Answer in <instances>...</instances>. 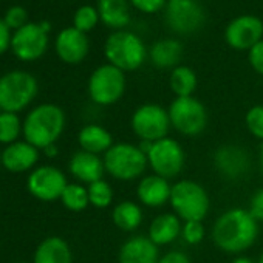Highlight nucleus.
I'll return each mask as SVG.
<instances>
[{"mask_svg": "<svg viewBox=\"0 0 263 263\" xmlns=\"http://www.w3.org/2000/svg\"><path fill=\"white\" fill-rule=\"evenodd\" d=\"M258 231L260 224L248 209L231 208L214 221L212 241L226 254L241 255L255 243Z\"/></svg>", "mask_w": 263, "mask_h": 263, "instance_id": "obj_1", "label": "nucleus"}, {"mask_svg": "<svg viewBox=\"0 0 263 263\" xmlns=\"http://www.w3.org/2000/svg\"><path fill=\"white\" fill-rule=\"evenodd\" d=\"M65 128V113L56 104H41L24 119V138L39 151L56 144Z\"/></svg>", "mask_w": 263, "mask_h": 263, "instance_id": "obj_2", "label": "nucleus"}, {"mask_svg": "<svg viewBox=\"0 0 263 263\" xmlns=\"http://www.w3.org/2000/svg\"><path fill=\"white\" fill-rule=\"evenodd\" d=\"M104 54L110 65L121 71H135L147 59V48L143 39L132 31H115L111 33L104 45Z\"/></svg>", "mask_w": 263, "mask_h": 263, "instance_id": "obj_3", "label": "nucleus"}, {"mask_svg": "<svg viewBox=\"0 0 263 263\" xmlns=\"http://www.w3.org/2000/svg\"><path fill=\"white\" fill-rule=\"evenodd\" d=\"M105 172L118 181H134L144 177L147 155L138 144L115 143L102 157Z\"/></svg>", "mask_w": 263, "mask_h": 263, "instance_id": "obj_4", "label": "nucleus"}, {"mask_svg": "<svg viewBox=\"0 0 263 263\" xmlns=\"http://www.w3.org/2000/svg\"><path fill=\"white\" fill-rule=\"evenodd\" d=\"M169 204L183 221H203L211 209V197L200 183L178 180L172 184Z\"/></svg>", "mask_w": 263, "mask_h": 263, "instance_id": "obj_5", "label": "nucleus"}, {"mask_svg": "<svg viewBox=\"0 0 263 263\" xmlns=\"http://www.w3.org/2000/svg\"><path fill=\"white\" fill-rule=\"evenodd\" d=\"M37 81L31 73L14 70L0 76V110L17 113L37 95Z\"/></svg>", "mask_w": 263, "mask_h": 263, "instance_id": "obj_6", "label": "nucleus"}, {"mask_svg": "<svg viewBox=\"0 0 263 263\" xmlns=\"http://www.w3.org/2000/svg\"><path fill=\"white\" fill-rule=\"evenodd\" d=\"M167 111L172 128L183 137H198L208 125V110L204 104L194 96L175 98Z\"/></svg>", "mask_w": 263, "mask_h": 263, "instance_id": "obj_7", "label": "nucleus"}, {"mask_svg": "<svg viewBox=\"0 0 263 263\" xmlns=\"http://www.w3.org/2000/svg\"><path fill=\"white\" fill-rule=\"evenodd\" d=\"M125 87V73L110 64H104L90 74L87 91L95 104L108 107L116 104L124 96Z\"/></svg>", "mask_w": 263, "mask_h": 263, "instance_id": "obj_8", "label": "nucleus"}, {"mask_svg": "<svg viewBox=\"0 0 263 263\" xmlns=\"http://www.w3.org/2000/svg\"><path fill=\"white\" fill-rule=\"evenodd\" d=\"M130 127L140 141L155 143L167 137L172 125L167 108L160 104L147 102L134 111L130 118Z\"/></svg>", "mask_w": 263, "mask_h": 263, "instance_id": "obj_9", "label": "nucleus"}, {"mask_svg": "<svg viewBox=\"0 0 263 263\" xmlns=\"http://www.w3.org/2000/svg\"><path fill=\"white\" fill-rule=\"evenodd\" d=\"M146 155L152 174L160 175L169 181L177 178L186 164V152L183 146L169 137L152 143Z\"/></svg>", "mask_w": 263, "mask_h": 263, "instance_id": "obj_10", "label": "nucleus"}, {"mask_svg": "<svg viewBox=\"0 0 263 263\" xmlns=\"http://www.w3.org/2000/svg\"><path fill=\"white\" fill-rule=\"evenodd\" d=\"M164 16L167 27L180 36L197 33L206 21L204 8L198 0H167Z\"/></svg>", "mask_w": 263, "mask_h": 263, "instance_id": "obj_11", "label": "nucleus"}, {"mask_svg": "<svg viewBox=\"0 0 263 263\" xmlns=\"http://www.w3.org/2000/svg\"><path fill=\"white\" fill-rule=\"evenodd\" d=\"M68 181L64 172L54 166L36 167L27 178L28 192L41 201H56L61 200Z\"/></svg>", "mask_w": 263, "mask_h": 263, "instance_id": "obj_12", "label": "nucleus"}, {"mask_svg": "<svg viewBox=\"0 0 263 263\" xmlns=\"http://www.w3.org/2000/svg\"><path fill=\"white\" fill-rule=\"evenodd\" d=\"M48 48V33L39 24L28 22L25 27L13 33L11 50L19 61L31 62L41 59Z\"/></svg>", "mask_w": 263, "mask_h": 263, "instance_id": "obj_13", "label": "nucleus"}, {"mask_svg": "<svg viewBox=\"0 0 263 263\" xmlns=\"http://www.w3.org/2000/svg\"><path fill=\"white\" fill-rule=\"evenodd\" d=\"M226 44L238 51H249L263 39V22L257 16L243 14L232 19L224 30Z\"/></svg>", "mask_w": 263, "mask_h": 263, "instance_id": "obj_14", "label": "nucleus"}, {"mask_svg": "<svg viewBox=\"0 0 263 263\" xmlns=\"http://www.w3.org/2000/svg\"><path fill=\"white\" fill-rule=\"evenodd\" d=\"M214 167L226 180H240L251 169V157L243 146L223 144L217 147L212 157Z\"/></svg>", "mask_w": 263, "mask_h": 263, "instance_id": "obj_15", "label": "nucleus"}, {"mask_svg": "<svg viewBox=\"0 0 263 263\" xmlns=\"http://www.w3.org/2000/svg\"><path fill=\"white\" fill-rule=\"evenodd\" d=\"M54 48L62 62L76 65L87 58L90 50V42L85 33L76 30L74 27H68L58 34Z\"/></svg>", "mask_w": 263, "mask_h": 263, "instance_id": "obj_16", "label": "nucleus"}, {"mask_svg": "<svg viewBox=\"0 0 263 263\" xmlns=\"http://www.w3.org/2000/svg\"><path fill=\"white\" fill-rule=\"evenodd\" d=\"M171 181L155 174L141 177L137 184V198L140 204L154 209L167 204L171 201Z\"/></svg>", "mask_w": 263, "mask_h": 263, "instance_id": "obj_17", "label": "nucleus"}, {"mask_svg": "<svg viewBox=\"0 0 263 263\" xmlns=\"http://www.w3.org/2000/svg\"><path fill=\"white\" fill-rule=\"evenodd\" d=\"M160 248L147 235H132L118 252V263H158Z\"/></svg>", "mask_w": 263, "mask_h": 263, "instance_id": "obj_18", "label": "nucleus"}, {"mask_svg": "<svg viewBox=\"0 0 263 263\" xmlns=\"http://www.w3.org/2000/svg\"><path fill=\"white\" fill-rule=\"evenodd\" d=\"M37 161L39 149L27 141H16L2 151V166L13 174L31 171Z\"/></svg>", "mask_w": 263, "mask_h": 263, "instance_id": "obj_19", "label": "nucleus"}, {"mask_svg": "<svg viewBox=\"0 0 263 263\" xmlns=\"http://www.w3.org/2000/svg\"><path fill=\"white\" fill-rule=\"evenodd\" d=\"M68 171L78 181L85 183L87 186L98 180H102L105 174L104 160L99 155L85 151H78L71 155L68 161Z\"/></svg>", "mask_w": 263, "mask_h": 263, "instance_id": "obj_20", "label": "nucleus"}, {"mask_svg": "<svg viewBox=\"0 0 263 263\" xmlns=\"http://www.w3.org/2000/svg\"><path fill=\"white\" fill-rule=\"evenodd\" d=\"M183 220L174 212H163L157 215L149 226L147 237L160 248L169 246L181 237Z\"/></svg>", "mask_w": 263, "mask_h": 263, "instance_id": "obj_21", "label": "nucleus"}, {"mask_svg": "<svg viewBox=\"0 0 263 263\" xmlns=\"http://www.w3.org/2000/svg\"><path fill=\"white\" fill-rule=\"evenodd\" d=\"M33 263H73L70 245L62 237H47L36 248Z\"/></svg>", "mask_w": 263, "mask_h": 263, "instance_id": "obj_22", "label": "nucleus"}, {"mask_svg": "<svg viewBox=\"0 0 263 263\" xmlns=\"http://www.w3.org/2000/svg\"><path fill=\"white\" fill-rule=\"evenodd\" d=\"M78 143L81 146V151L95 154V155H104L115 143L110 132L99 125V124H87L79 130Z\"/></svg>", "mask_w": 263, "mask_h": 263, "instance_id": "obj_23", "label": "nucleus"}, {"mask_svg": "<svg viewBox=\"0 0 263 263\" xmlns=\"http://www.w3.org/2000/svg\"><path fill=\"white\" fill-rule=\"evenodd\" d=\"M128 0H98V13L101 22L111 30H122L130 22Z\"/></svg>", "mask_w": 263, "mask_h": 263, "instance_id": "obj_24", "label": "nucleus"}, {"mask_svg": "<svg viewBox=\"0 0 263 263\" xmlns=\"http://www.w3.org/2000/svg\"><path fill=\"white\" fill-rule=\"evenodd\" d=\"M149 58L157 68L174 70L175 67H178L183 58V45L177 39H160L151 47Z\"/></svg>", "mask_w": 263, "mask_h": 263, "instance_id": "obj_25", "label": "nucleus"}, {"mask_svg": "<svg viewBox=\"0 0 263 263\" xmlns=\"http://www.w3.org/2000/svg\"><path fill=\"white\" fill-rule=\"evenodd\" d=\"M113 224L124 232H135L144 220V212L140 203L124 200L113 208L111 212Z\"/></svg>", "mask_w": 263, "mask_h": 263, "instance_id": "obj_26", "label": "nucleus"}, {"mask_svg": "<svg viewBox=\"0 0 263 263\" xmlns=\"http://www.w3.org/2000/svg\"><path fill=\"white\" fill-rule=\"evenodd\" d=\"M169 85L175 98L194 96V91L198 85V78L195 71L187 65H178L171 71Z\"/></svg>", "mask_w": 263, "mask_h": 263, "instance_id": "obj_27", "label": "nucleus"}, {"mask_svg": "<svg viewBox=\"0 0 263 263\" xmlns=\"http://www.w3.org/2000/svg\"><path fill=\"white\" fill-rule=\"evenodd\" d=\"M21 134H24V121H21L19 115L10 111L0 113V143L10 146L19 141Z\"/></svg>", "mask_w": 263, "mask_h": 263, "instance_id": "obj_28", "label": "nucleus"}, {"mask_svg": "<svg viewBox=\"0 0 263 263\" xmlns=\"http://www.w3.org/2000/svg\"><path fill=\"white\" fill-rule=\"evenodd\" d=\"M61 201H62V204L68 211L81 212V211H84L90 204L88 191L81 183H68L67 187H65V191L62 192Z\"/></svg>", "mask_w": 263, "mask_h": 263, "instance_id": "obj_29", "label": "nucleus"}, {"mask_svg": "<svg viewBox=\"0 0 263 263\" xmlns=\"http://www.w3.org/2000/svg\"><path fill=\"white\" fill-rule=\"evenodd\" d=\"M87 191H88L90 204L98 208V209H105L113 203V197H115L113 187L104 178L88 184Z\"/></svg>", "mask_w": 263, "mask_h": 263, "instance_id": "obj_30", "label": "nucleus"}, {"mask_svg": "<svg viewBox=\"0 0 263 263\" xmlns=\"http://www.w3.org/2000/svg\"><path fill=\"white\" fill-rule=\"evenodd\" d=\"M99 13L95 7L91 5H84L81 8H78V11L74 13V17H73V27L82 33H88L91 31L98 22H99Z\"/></svg>", "mask_w": 263, "mask_h": 263, "instance_id": "obj_31", "label": "nucleus"}, {"mask_svg": "<svg viewBox=\"0 0 263 263\" xmlns=\"http://www.w3.org/2000/svg\"><path fill=\"white\" fill-rule=\"evenodd\" d=\"M245 125L255 140L263 143V105H254L246 111Z\"/></svg>", "mask_w": 263, "mask_h": 263, "instance_id": "obj_32", "label": "nucleus"}, {"mask_svg": "<svg viewBox=\"0 0 263 263\" xmlns=\"http://www.w3.org/2000/svg\"><path fill=\"white\" fill-rule=\"evenodd\" d=\"M206 229L203 221H183L181 228V238L187 245H198L204 240Z\"/></svg>", "mask_w": 263, "mask_h": 263, "instance_id": "obj_33", "label": "nucleus"}, {"mask_svg": "<svg viewBox=\"0 0 263 263\" xmlns=\"http://www.w3.org/2000/svg\"><path fill=\"white\" fill-rule=\"evenodd\" d=\"M4 21H5V24L8 25L10 30L17 31L19 28H22V27H25V25L28 24V22H27V21H28V14H27V11H25L24 7L14 5V7H11V8L5 13Z\"/></svg>", "mask_w": 263, "mask_h": 263, "instance_id": "obj_34", "label": "nucleus"}, {"mask_svg": "<svg viewBox=\"0 0 263 263\" xmlns=\"http://www.w3.org/2000/svg\"><path fill=\"white\" fill-rule=\"evenodd\" d=\"M130 5L144 14H155L166 8L167 0H128Z\"/></svg>", "mask_w": 263, "mask_h": 263, "instance_id": "obj_35", "label": "nucleus"}, {"mask_svg": "<svg viewBox=\"0 0 263 263\" xmlns=\"http://www.w3.org/2000/svg\"><path fill=\"white\" fill-rule=\"evenodd\" d=\"M248 61L249 65L252 67V70L263 76V39L260 42H257L249 51H248Z\"/></svg>", "mask_w": 263, "mask_h": 263, "instance_id": "obj_36", "label": "nucleus"}, {"mask_svg": "<svg viewBox=\"0 0 263 263\" xmlns=\"http://www.w3.org/2000/svg\"><path fill=\"white\" fill-rule=\"evenodd\" d=\"M248 211L251 212V215L258 221V223H263V187L257 189L251 200H249V208Z\"/></svg>", "mask_w": 263, "mask_h": 263, "instance_id": "obj_37", "label": "nucleus"}, {"mask_svg": "<svg viewBox=\"0 0 263 263\" xmlns=\"http://www.w3.org/2000/svg\"><path fill=\"white\" fill-rule=\"evenodd\" d=\"M11 30L8 28V25L5 24L4 19H0V56H2L8 48H11Z\"/></svg>", "mask_w": 263, "mask_h": 263, "instance_id": "obj_38", "label": "nucleus"}, {"mask_svg": "<svg viewBox=\"0 0 263 263\" xmlns=\"http://www.w3.org/2000/svg\"><path fill=\"white\" fill-rule=\"evenodd\" d=\"M158 263H191V258L183 251H169L160 257Z\"/></svg>", "mask_w": 263, "mask_h": 263, "instance_id": "obj_39", "label": "nucleus"}, {"mask_svg": "<svg viewBox=\"0 0 263 263\" xmlns=\"http://www.w3.org/2000/svg\"><path fill=\"white\" fill-rule=\"evenodd\" d=\"M58 154H59V151H58V146L56 144H51V146H48V147L44 149V155L47 158H54V157H58Z\"/></svg>", "mask_w": 263, "mask_h": 263, "instance_id": "obj_40", "label": "nucleus"}, {"mask_svg": "<svg viewBox=\"0 0 263 263\" xmlns=\"http://www.w3.org/2000/svg\"><path fill=\"white\" fill-rule=\"evenodd\" d=\"M232 263H258V261H255V260H252L251 257H246V255H237L232 260Z\"/></svg>", "mask_w": 263, "mask_h": 263, "instance_id": "obj_41", "label": "nucleus"}, {"mask_svg": "<svg viewBox=\"0 0 263 263\" xmlns=\"http://www.w3.org/2000/svg\"><path fill=\"white\" fill-rule=\"evenodd\" d=\"M39 25L42 27V30H44L45 33H50V30H51V24H50L48 21H42V22H39Z\"/></svg>", "mask_w": 263, "mask_h": 263, "instance_id": "obj_42", "label": "nucleus"}, {"mask_svg": "<svg viewBox=\"0 0 263 263\" xmlns=\"http://www.w3.org/2000/svg\"><path fill=\"white\" fill-rule=\"evenodd\" d=\"M258 161H260V169H261V172H263V143H261V146H260V155H258Z\"/></svg>", "mask_w": 263, "mask_h": 263, "instance_id": "obj_43", "label": "nucleus"}, {"mask_svg": "<svg viewBox=\"0 0 263 263\" xmlns=\"http://www.w3.org/2000/svg\"><path fill=\"white\" fill-rule=\"evenodd\" d=\"M258 263H263V252L260 254V257H258V260H257Z\"/></svg>", "mask_w": 263, "mask_h": 263, "instance_id": "obj_44", "label": "nucleus"}, {"mask_svg": "<svg viewBox=\"0 0 263 263\" xmlns=\"http://www.w3.org/2000/svg\"><path fill=\"white\" fill-rule=\"evenodd\" d=\"M0 167H2V154H0Z\"/></svg>", "mask_w": 263, "mask_h": 263, "instance_id": "obj_45", "label": "nucleus"}, {"mask_svg": "<svg viewBox=\"0 0 263 263\" xmlns=\"http://www.w3.org/2000/svg\"><path fill=\"white\" fill-rule=\"evenodd\" d=\"M16 263H27V261H16Z\"/></svg>", "mask_w": 263, "mask_h": 263, "instance_id": "obj_46", "label": "nucleus"}, {"mask_svg": "<svg viewBox=\"0 0 263 263\" xmlns=\"http://www.w3.org/2000/svg\"><path fill=\"white\" fill-rule=\"evenodd\" d=\"M0 113H2V110H0Z\"/></svg>", "mask_w": 263, "mask_h": 263, "instance_id": "obj_47", "label": "nucleus"}]
</instances>
